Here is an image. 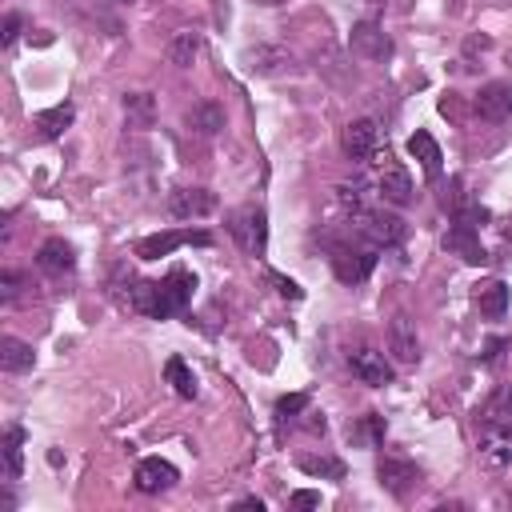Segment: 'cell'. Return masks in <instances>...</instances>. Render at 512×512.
<instances>
[{
	"mask_svg": "<svg viewBox=\"0 0 512 512\" xmlns=\"http://www.w3.org/2000/svg\"><path fill=\"white\" fill-rule=\"evenodd\" d=\"M228 236L240 244L244 256H264V248H268V216H264V208L244 204V208L228 212Z\"/></svg>",
	"mask_w": 512,
	"mask_h": 512,
	"instance_id": "cell-1",
	"label": "cell"
},
{
	"mask_svg": "<svg viewBox=\"0 0 512 512\" xmlns=\"http://www.w3.org/2000/svg\"><path fill=\"white\" fill-rule=\"evenodd\" d=\"M376 268V244H332V272L344 284H364Z\"/></svg>",
	"mask_w": 512,
	"mask_h": 512,
	"instance_id": "cell-2",
	"label": "cell"
},
{
	"mask_svg": "<svg viewBox=\"0 0 512 512\" xmlns=\"http://www.w3.org/2000/svg\"><path fill=\"white\" fill-rule=\"evenodd\" d=\"M192 288H196V276H188L184 268H176L164 280H156V320L184 312V304L192 300Z\"/></svg>",
	"mask_w": 512,
	"mask_h": 512,
	"instance_id": "cell-3",
	"label": "cell"
},
{
	"mask_svg": "<svg viewBox=\"0 0 512 512\" xmlns=\"http://www.w3.org/2000/svg\"><path fill=\"white\" fill-rule=\"evenodd\" d=\"M348 48L360 60H388L392 56V40L376 20H356L348 32Z\"/></svg>",
	"mask_w": 512,
	"mask_h": 512,
	"instance_id": "cell-4",
	"label": "cell"
},
{
	"mask_svg": "<svg viewBox=\"0 0 512 512\" xmlns=\"http://www.w3.org/2000/svg\"><path fill=\"white\" fill-rule=\"evenodd\" d=\"M340 148H344L348 160H360V164L372 160L376 148H380V128H376V120H368V116L348 120L344 132H340Z\"/></svg>",
	"mask_w": 512,
	"mask_h": 512,
	"instance_id": "cell-5",
	"label": "cell"
},
{
	"mask_svg": "<svg viewBox=\"0 0 512 512\" xmlns=\"http://www.w3.org/2000/svg\"><path fill=\"white\" fill-rule=\"evenodd\" d=\"M376 164H380V176H376V192H380L388 204L404 208V204L412 200V176H408V168H404L400 160H392L388 152H384V156H376Z\"/></svg>",
	"mask_w": 512,
	"mask_h": 512,
	"instance_id": "cell-6",
	"label": "cell"
},
{
	"mask_svg": "<svg viewBox=\"0 0 512 512\" xmlns=\"http://www.w3.org/2000/svg\"><path fill=\"white\" fill-rule=\"evenodd\" d=\"M352 224H356V232L368 240V244H400L404 240V220L400 216H388V212H372V208H364V212H356L352 216Z\"/></svg>",
	"mask_w": 512,
	"mask_h": 512,
	"instance_id": "cell-7",
	"label": "cell"
},
{
	"mask_svg": "<svg viewBox=\"0 0 512 512\" xmlns=\"http://www.w3.org/2000/svg\"><path fill=\"white\" fill-rule=\"evenodd\" d=\"M376 480H380L384 492H392V496L404 500L420 484V468L412 460H404V456H380L376 460Z\"/></svg>",
	"mask_w": 512,
	"mask_h": 512,
	"instance_id": "cell-8",
	"label": "cell"
},
{
	"mask_svg": "<svg viewBox=\"0 0 512 512\" xmlns=\"http://www.w3.org/2000/svg\"><path fill=\"white\" fill-rule=\"evenodd\" d=\"M472 108H476L480 120H488V124H504V120L512 116V84H508V80H492V84H484V88L476 92Z\"/></svg>",
	"mask_w": 512,
	"mask_h": 512,
	"instance_id": "cell-9",
	"label": "cell"
},
{
	"mask_svg": "<svg viewBox=\"0 0 512 512\" xmlns=\"http://www.w3.org/2000/svg\"><path fill=\"white\" fill-rule=\"evenodd\" d=\"M444 248L456 252L464 264H484V260H488V252H484V244H480V228L468 224V220H452V224H448Z\"/></svg>",
	"mask_w": 512,
	"mask_h": 512,
	"instance_id": "cell-10",
	"label": "cell"
},
{
	"mask_svg": "<svg viewBox=\"0 0 512 512\" xmlns=\"http://www.w3.org/2000/svg\"><path fill=\"white\" fill-rule=\"evenodd\" d=\"M388 352H392L396 364H416L420 360V336H416V324L404 312H396L388 320Z\"/></svg>",
	"mask_w": 512,
	"mask_h": 512,
	"instance_id": "cell-11",
	"label": "cell"
},
{
	"mask_svg": "<svg viewBox=\"0 0 512 512\" xmlns=\"http://www.w3.org/2000/svg\"><path fill=\"white\" fill-rule=\"evenodd\" d=\"M348 368H352V376H356L360 384H372V388L392 384V364H388L384 352H376V348H356V352L348 356Z\"/></svg>",
	"mask_w": 512,
	"mask_h": 512,
	"instance_id": "cell-12",
	"label": "cell"
},
{
	"mask_svg": "<svg viewBox=\"0 0 512 512\" xmlns=\"http://www.w3.org/2000/svg\"><path fill=\"white\" fill-rule=\"evenodd\" d=\"M180 244H212V236L208 232H156V236H144L136 244V256L140 260H160V256L176 252Z\"/></svg>",
	"mask_w": 512,
	"mask_h": 512,
	"instance_id": "cell-13",
	"label": "cell"
},
{
	"mask_svg": "<svg viewBox=\"0 0 512 512\" xmlns=\"http://www.w3.org/2000/svg\"><path fill=\"white\" fill-rule=\"evenodd\" d=\"M212 208H216V192L208 188H176L168 196V212L176 220H196V216H208Z\"/></svg>",
	"mask_w": 512,
	"mask_h": 512,
	"instance_id": "cell-14",
	"label": "cell"
},
{
	"mask_svg": "<svg viewBox=\"0 0 512 512\" xmlns=\"http://www.w3.org/2000/svg\"><path fill=\"white\" fill-rule=\"evenodd\" d=\"M180 480V472L168 464V460H160V456H144L140 464H136V488L140 492H168L172 484Z\"/></svg>",
	"mask_w": 512,
	"mask_h": 512,
	"instance_id": "cell-15",
	"label": "cell"
},
{
	"mask_svg": "<svg viewBox=\"0 0 512 512\" xmlns=\"http://www.w3.org/2000/svg\"><path fill=\"white\" fill-rule=\"evenodd\" d=\"M36 264H40L48 276H64V272H72V268H76V252H72V244H68V240L52 236V240H44V244H40Z\"/></svg>",
	"mask_w": 512,
	"mask_h": 512,
	"instance_id": "cell-16",
	"label": "cell"
},
{
	"mask_svg": "<svg viewBox=\"0 0 512 512\" xmlns=\"http://www.w3.org/2000/svg\"><path fill=\"white\" fill-rule=\"evenodd\" d=\"M472 304L480 308L484 320H500L508 312V284L504 280H480L472 292Z\"/></svg>",
	"mask_w": 512,
	"mask_h": 512,
	"instance_id": "cell-17",
	"label": "cell"
},
{
	"mask_svg": "<svg viewBox=\"0 0 512 512\" xmlns=\"http://www.w3.org/2000/svg\"><path fill=\"white\" fill-rule=\"evenodd\" d=\"M480 456L488 468H500L512 460V424H500V428H484L480 432Z\"/></svg>",
	"mask_w": 512,
	"mask_h": 512,
	"instance_id": "cell-18",
	"label": "cell"
},
{
	"mask_svg": "<svg viewBox=\"0 0 512 512\" xmlns=\"http://www.w3.org/2000/svg\"><path fill=\"white\" fill-rule=\"evenodd\" d=\"M408 152L420 160V168H424V176L428 180H440V172H444V156H440V144L432 140V132H412L408 136Z\"/></svg>",
	"mask_w": 512,
	"mask_h": 512,
	"instance_id": "cell-19",
	"label": "cell"
},
{
	"mask_svg": "<svg viewBox=\"0 0 512 512\" xmlns=\"http://www.w3.org/2000/svg\"><path fill=\"white\" fill-rule=\"evenodd\" d=\"M476 420H480V428H500V424H512V384L492 388V396L480 404Z\"/></svg>",
	"mask_w": 512,
	"mask_h": 512,
	"instance_id": "cell-20",
	"label": "cell"
},
{
	"mask_svg": "<svg viewBox=\"0 0 512 512\" xmlns=\"http://www.w3.org/2000/svg\"><path fill=\"white\" fill-rule=\"evenodd\" d=\"M184 124H188V132H196V136H216V132L224 128V108L212 104V100H200V104H192V108L184 112Z\"/></svg>",
	"mask_w": 512,
	"mask_h": 512,
	"instance_id": "cell-21",
	"label": "cell"
},
{
	"mask_svg": "<svg viewBox=\"0 0 512 512\" xmlns=\"http://www.w3.org/2000/svg\"><path fill=\"white\" fill-rule=\"evenodd\" d=\"M244 60H248V68H252V72H260V76L284 72V68L292 64V56H288L284 48H268V44H256V48H248V52H244Z\"/></svg>",
	"mask_w": 512,
	"mask_h": 512,
	"instance_id": "cell-22",
	"label": "cell"
},
{
	"mask_svg": "<svg viewBox=\"0 0 512 512\" xmlns=\"http://www.w3.org/2000/svg\"><path fill=\"white\" fill-rule=\"evenodd\" d=\"M32 364H36L32 344H24V340H16V336H4V340H0V368H4V372H28Z\"/></svg>",
	"mask_w": 512,
	"mask_h": 512,
	"instance_id": "cell-23",
	"label": "cell"
},
{
	"mask_svg": "<svg viewBox=\"0 0 512 512\" xmlns=\"http://www.w3.org/2000/svg\"><path fill=\"white\" fill-rule=\"evenodd\" d=\"M0 452H4V480H20V472H24V428H8L4 440H0Z\"/></svg>",
	"mask_w": 512,
	"mask_h": 512,
	"instance_id": "cell-24",
	"label": "cell"
},
{
	"mask_svg": "<svg viewBox=\"0 0 512 512\" xmlns=\"http://www.w3.org/2000/svg\"><path fill=\"white\" fill-rule=\"evenodd\" d=\"M348 440L360 448H376L384 440V416L380 412H364L356 424H348Z\"/></svg>",
	"mask_w": 512,
	"mask_h": 512,
	"instance_id": "cell-25",
	"label": "cell"
},
{
	"mask_svg": "<svg viewBox=\"0 0 512 512\" xmlns=\"http://www.w3.org/2000/svg\"><path fill=\"white\" fill-rule=\"evenodd\" d=\"M124 116H128L132 128H148L156 120V100L148 92H128L124 96Z\"/></svg>",
	"mask_w": 512,
	"mask_h": 512,
	"instance_id": "cell-26",
	"label": "cell"
},
{
	"mask_svg": "<svg viewBox=\"0 0 512 512\" xmlns=\"http://www.w3.org/2000/svg\"><path fill=\"white\" fill-rule=\"evenodd\" d=\"M72 104H56V108H48V112H36V128H40V136L44 140H56L68 124H72Z\"/></svg>",
	"mask_w": 512,
	"mask_h": 512,
	"instance_id": "cell-27",
	"label": "cell"
},
{
	"mask_svg": "<svg viewBox=\"0 0 512 512\" xmlns=\"http://www.w3.org/2000/svg\"><path fill=\"white\" fill-rule=\"evenodd\" d=\"M164 376H168V384L176 388L180 400H196V376H192V368H188L180 356H172V360L164 364Z\"/></svg>",
	"mask_w": 512,
	"mask_h": 512,
	"instance_id": "cell-28",
	"label": "cell"
},
{
	"mask_svg": "<svg viewBox=\"0 0 512 512\" xmlns=\"http://www.w3.org/2000/svg\"><path fill=\"white\" fill-rule=\"evenodd\" d=\"M196 52H200V36L196 32H176L168 40V64H176V68H188L196 60Z\"/></svg>",
	"mask_w": 512,
	"mask_h": 512,
	"instance_id": "cell-29",
	"label": "cell"
},
{
	"mask_svg": "<svg viewBox=\"0 0 512 512\" xmlns=\"http://www.w3.org/2000/svg\"><path fill=\"white\" fill-rule=\"evenodd\" d=\"M128 308L140 316H156V280H140L128 288Z\"/></svg>",
	"mask_w": 512,
	"mask_h": 512,
	"instance_id": "cell-30",
	"label": "cell"
},
{
	"mask_svg": "<svg viewBox=\"0 0 512 512\" xmlns=\"http://www.w3.org/2000/svg\"><path fill=\"white\" fill-rule=\"evenodd\" d=\"M296 464H300V472H308V476H328V480H344V464H340L336 456H300Z\"/></svg>",
	"mask_w": 512,
	"mask_h": 512,
	"instance_id": "cell-31",
	"label": "cell"
},
{
	"mask_svg": "<svg viewBox=\"0 0 512 512\" xmlns=\"http://www.w3.org/2000/svg\"><path fill=\"white\" fill-rule=\"evenodd\" d=\"M300 412H308V392H292L276 400V424H296Z\"/></svg>",
	"mask_w": 512,
	"mask_h": 512,
	"instance_id": "cell-32",
	"label": "cell"
},
{
	"mask_svg": "<svg viewBox=\"0 0 512 512\" xmlns=\"http://www.w3.org/2000/svg\"><path fill=\"white\" fill-rule=\"evenodd\" d=\"M468 204V192H464V180L460 176H448V184L440 188V208L448 212V216H456L460 208Z\"/></svg>",
	"mask_w": 512,
	"mask_h": 512,
	"instance_id": "cell-33",
	"label": "cell"
},
{
	"mask_svg": "<svg viewBox=\"0 0 512 512\" xmlns=\"http://www.w3.org/2000/svg\"><path fill=\"white\" fill-rule=\"evenodd\" d=\"M268 280L276 284V292H280V296H288V300H300V284H296V280H288V276H280V272H268Z\"/></svg>",
	"mask_w": 512,
	"mask_h": 512,
	"instance_id": "cell-34",
	"label": "cell"
},
{
	"mask_svg": "<svg viewBox=\"0 0 512 512\" xmlns=\"http://www.w3.org/2000/svg\"><path fill=\"white\" fill-rule=\"evenodd\" d=\"M20 284H24V276H20V272H4V276H0V296H4V300H16Z\"/></svg>",
	"mask_w": 512,
	"mask_h": 512,
	"instance_id": "cell-35",
	"label": "cell"
},
{
	"mask_svg": "<svg viewBox=\"0 0 512 512\" xmlns=\"http://www.w3.org/2000/svg\"><path fill=\"white\" fill-rule=\"evenodd\" d=\"M20 24H24V20H20L16 12H8V16H4V36H0V40H4V48H8V44H16V36H20Z\"/></svg>",
	"mask_w": 512,
	"mask_h": 512,
	"instance_id": "cell-36",
	"label": "cell"
},
{
	"mask_svg": "<svg viewBox=\"0 0 512 512\" xmlns=\"http://www.w3.org/2000/svg\"><path fill=\"white\" fill-rule=\"evenodd\" d=\"M320 492H292V508H316Z\"/></svg>",
	"mask_w": 512,
	"mask_h": 512,
	"instance_id": "cell-37",
	"label": "cell"
},
{
	"mask_svg": "<svg viewBox=\"0 0 512 512\" xmlns=\"http://www.w3.org/2000/svg\"><path fill=\"white\" fill-rule=\"evenodd\" d=\"M492 48V40L488 36H468V44H464V52L472 56V52H488Z\"/></svg>",
	"mask_w": 512,
	"mask_h": 512,
	"instance_id": "cell-38",
	"label": "cell"
},
{
	"mask_svg": "<svg viewBox=\"0 0 512 512\" xmlns=\"http://www.w3.org/2000/svg\"><path fill=\"white\" fill-rule=\"evenodd\" d=\"M236 508H248V512H260V508H264V504H260V500H256V496H244V500H236Z\"/></svg>",
	"mask_w": 512,
	"mask_h": 512,
	"instance_id": "cell-39",
	"label": "cell"
},
{
	"mask_svg": "<svg viewBox=\"0 0 512 512\" xmlns=\"http://www.w3.org/2000/svg\"><path fill=\"white\" fill-rule=\"evenodd\" d=\"M504 240H512V220H508V228H504Z\"/></svg>",
	"mask_w": 512,
	"mask_h": 512,
	"instance_id": "cell-40",
	"label": "cell"
},
{
	"mask_svg": "<svg viewBox=\"0 0 512 512\" xmlns=\"http://www.w3.org/2000/svg\"><path fill=\"white\" fill-rule=\"evenodd\" d=\"M492 4H500V8H508V4H512V0H492Z\"/></svg>",
	"mask_w": 512,
	"mask_h": 512,
	"instance_id": "cell-41",
	"label": "cell"
},
{
	"mask_svg": "<svg viewBox=\"0 0 512 512\" xmlns=\"http://www.w3.org/2000/svg\"><path fill=\"white\" fill-rule=\"evenodd\" d=\"M108 4H132V0H108Z\"/></svg>",
	"mask_w": 512,
	"mask_h": 512,
	"instance_id": "cell-42",
	"label": "cell"
},
{
	"mask_svg": "<svg viewBox=\"0 0 512 512\" xmlns=\"http://www.w3.org/2000/svg\"><path fill=\"white\" fill-rule=\"evenodd\" d=\"M260 4H284V0H260Z\"/></svg>",
	"mask_w": 512,
	"mask_h": 512,
	"instance_id": "cell-43",
	"label": "cell"
},
{
	"mask_svg": "<svg viewBox=\"0 0 512 512\" xmlns=\"http://www.w3.org/2000/svg\"><path fill=\"white\" fill-rule=\"evenodd\" d=\"M508 500H512V492H508Z\"/></svg>",
	"mask_w": 512,
	"mask_h": 512,
	"instance_id": "cell-44",
	"label": "cell"
}]
</instances>
